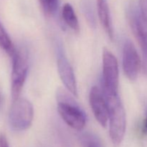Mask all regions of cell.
<instances>
[{
  "label": "cell",
  "mask_w": 147,
  "mask_h": 147,
  "mask_svg": "<svg viewBox=\"0 0 147 147\" xmlns=\"http://www.w3.org/2000/svg\"><path fill=\"white\" fill-rule=\"evenodd\" d=\"M109 109V135L113 145L118 146L124 138L126 113L119 94H103Z\"/></svg>",
  "instance_id": "1"
},
{
  "label": "cell",
  "mask_w": 147,
  "mask_h": 147,
  "mask_svg": "<svg viewBox=\"0 0 147 147\" xmlns=\"http://www.w3.org/2000/svg\"><path fill=\"white\" fill-rule=\"evenodd\" d=\"M57 111L63 120L73 129L80 131L86 123V116L83 111L74 99L63 89L57 92Z\"/></svg>",
  "instance_id": "2"
},
{
  "label": "cell",
  "mask_w": 147,
  "mask_h": 147,
  "mask_svg": "<svg viewBox=\"0 0 147 147\" xmlns=\"http://www.w3.org/2000/svg\"><path fill=\"white\" fill-rule=\"evenodd\" d=\"M34 117V109L30 101L25 98L14 100L9 112V123L13 130H27L30 127Z\"/></svg>",
  "instance_id": "3"
},
{
  "label": "cell",
  "mask_w": 147,
  "mask_h": 147,
  "mask_svg": "<svg viewBox=\"0 0 147 147\" xmlns=\"http://www.w3.org/2000/svg\"><path fill=\"white\" fill-rule=\"evenodd\" d=\"M11 92L13 100L20 98L23 88L27 73H28V55L25 49H17L15 55L12 57Z\"/></svg>",
  "instance_id": "4"
},
{
  "label": "cell",
  "mask_w": 147,
  "mask_h": 147,
  "mask_svg": "<svg viewBox=\"0 0 147 147\" xmlns=\"http://www.w3.org/2000/svg\"><path fill=\"white\" fill-rule=\"evenodd\" d=\"M129 20L134 34L142 49V67L147 76V17L144 15L139 7L134 6L129 9Z\"/></svg>",
  "instance_id": "5"
},
{
  "label": "cell",
  "mask_w": 147,
  "mask_h": 147,
  "mask_svg": "<svg viewBox=\"0 0 147 147\" xmlns=\"http://www.w3.org/2000/svg\"><path fill=\"white\" fill-rule=\"evenodd\" d=\"M119 72L116 57L107 49L103 53V94H119Z\"/></svg>",
  "instance_id": "6"
},
{
  "label": "cell",
  "mask_w": 147,
  "mask_h": 147,
  "mask_svg": "<svg viewBox=\"0 0 147 147\" xmlns=\"http://www.w3.org/2000/svg\"><path fill=\"white\" fill-rule=\"evenodd\" d=\"M141 59L133 43L126 40L123 48V69L129 80H135L141 69Z\"/></svg>",
  "instance_id": "7"
},
{
  "label": "cell",
  "mask_w": 147,
  "mask_h": 147,
  "mask_svg": "<svg viewBox=\"0 0 147 147\" xmlns=\"http://www.w3.org/2000/svg\"><path fill=\"white\" fill-rule=\"evenodd\" d=\"M89 101L96 121L100 126L106 127L109 121V109L104 95L96 86L90 90Z\"/></svg>",
  "instance_id": "8"
},
{
  "label": "cell",
  "mask_w": 147,
  "mask_h": 147,
  "mask_svg": "<svg viewBox=\"0 0 147 147\" xmlns=\"http://www.w3.org/2000/svg\"><path fill=\"white\" fill-rule=\"evenodd\" d=\"M57 65L59 76L63 84L73 96L77 97L78 88L76 76L70 63L61 50H58Z\"/></svg>",
  "instance_id": "9"
},
{
  "label": "cell",
  "mask_w": 147,
  "mask_h": 147,
  "mask_svg": "<svg viewBox=\"0 0 147 147\" xmlns=\"http://www.w3.org/2000/svg\"><path fill=\"white\" fill-rule=\"evenodd\" d=\"M97 11L102 27L111 40H113V28L112 25L110 9L106 0H97Z\"/></svg>",
  "instance_id": "10"
},
{
  "label": "cell",
  "mask_w": 147,
  "mask_h": 147,
  "mask_svg": "<svg viewBox=\"0 0 147 147\" xmlns=\"http://www.w3.org/2000/svg\"><path fill=\"white\" fill-rule=\"evenodd\" d=\"M62 16L65 23L69 27H70L76 32H79L80 25H79L78 20L71 4L69 3L64 4L62 10Z\"/></svg>",
  "instance_id": "11"
},
{
  "label": "cell",
  "mask_w": 147,
  "mask_h": 147,
  "mask_svg": "<svg viewBox=\"0 0 147 147\" xmlns=\"http://www.w3.org/2000/svg\"><path fill=\"white\" fill-rule=\"evenodd\" d=\"M0 48L4 50L11 58L14 57L17 52V49L14 47L11 38L7 34V31L1 22H0Z\"/></svg>",
  "instance_id": "12"
},
{
  "label": "cell",
  "mask_w": 147,
  "mask_h": 147,
  "mask_svg": "<svg viewBox=\"0 0 147 147\" xmlns=\"http://www.w3.org/2000/svg\"><path fill=\"white\" fill-rule=\"evenodd\" d=\"M81 147H103L100 138L91 132H84L79 136Z\"/></svg>",
  "instance_id": "13"
},
{
  "label": "cell",
  "mask_w": 147,
  "mask_h": 147,
  "mask_svg": "<svg viewBox=\"0 0 147 147\" xmlns=\"http://www.w3.org/2000/svg\"><path fill=\"white\" fill-rule=\"evenodd\" d=\"M82 7H83L85 17L87 20L88 22L90 24V27H94L95 24H96V19H95L93 5H92V2L90 1V0H83Z\"/></svg>",
  "instance_id": "14"
},
{
  "label": "cell",
  "mask_w": 147,
  "mask_h": 147,
  "mask_svg": "<svg viewBox=\"0 0 147 147\" xmlns=\"http://www.w3.org/2000/svg\"><path fill=\"white\" fill-rule=\"evenodd\" d=\"M43 11L47 15H54L58 8L59 0H39Z\"/></svg>",
  "instance_id": "15"
},
{
  "label": "cell",
  "mask_w": 147,
  "mask_h": 147,
  "mask_svg": "<svg viewBox=\"0 0 147 147\" xmlns=\"http://www.w3.org/2000/svg\"><path fill=\"white\" fill-rule=\"evenodd\" d=\"M139 8L144 15L147 17V0H139Z\"/></svg>",
  "instance_id": "16"
},
{
  "label": "cell",
  "mask_w": 147,
  "mask_h": 147,
  "mask_svg": "<svg viewBox=\"0 0 147 147\" xmlns=\"http://www.w3.org/2000/svg\"><path fill=\"white\" fill-rule=\"evenodd\" d=\"M0 147H10L7 137L3 134H0Z\"/></svg>",
  "instance_id": "17"
},
{
  "label": "cell",
  "mask_w": 147,
  "mask_h": 147,
  "mask_svg": "<svg viewBox=\"0 0 147 147\" xmlns=\"http://www.w3.org/2000/svg\"><path fill=\"white\" fill-rule=\"evenodd\" d=\"M142 131L147 135V112L146 116L143 121V123H142Z\"/></svg>",
  "instance_id": "18"
},
{
  "label": "cell",
  "mask_w": 147,
  "mask_h": 147,
  "mask_svg": "<svg viewBox=\"0 0 147 147\" xmlns=\"http://www.w3.org/2000/svg\"><path fill=\"white\" fill-rule=\"evenodd\" d=\"M2 105H3V97H2V95H1V92H0V110L1 109Z\"/></svg>",
  "instance_id": "19"
}]
</instances>
